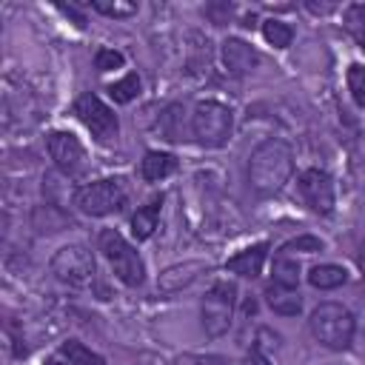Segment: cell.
<instances>
[{"instance_id":"obj_25","label":"cell","mask_w":365,"mask_h":365,"mask_svg":"<svg viewBox=\"0 0 365 365\" xmlns=\"http://www.w3.org/2000/svg\"><path fill=\"white\" fill-rule=\"evenodd\" d=\"M94 66L97 71H111V68H120L123 66V54L114 51V48H100L97 57H94Z\"/></svg>"},{"instance_id":"obj_20","label":"cell","mask_w":365,"mask_h":365,"mask_svg":"<svg viewBox=\"0 0 365 365\" xmlns=\"http://www.w3.org/2000/svg\"><path fill=\"white\" fill-rule=\"evenodd\" d=\"M345 29L365 48V3H354L345 9Z\"/></svg>"},{"instance_id":"obj_13","label":"cell","mask_w":365,"mask_h":365,"mask_svg":"<svg viewBox=\"0 0 365 365\" xmlns=\"http://www.w3.org/2000/svg\"><path fill=\"white\" fill-rule=\"evenodd\" d=\"M265 251H268V245H265V242H259V245H251V248L240 251L237 257H231V259H228V271H234V274H240V277H251V279H254V277L262 271Z\"/></svg>"},{"instance_id":"obj_5","label":"cell","mask_w":365,"mask_h":365,"mask_svg":"<svg viewBox=\"0 0 365 365\" xmlns=\"http://www.w3.org/2000/svg\"><path fill=\"white\" fill-rule=\"evenodd\" d=\"M100 251H103V257L108 259V265L114 268V274H117V279L120 282H125V285H140L143 282V259L137 257V251L120 237V231H114V228H106V231H100Z\"/></svg>"},{"instance_id":"obj_14","label":"cell","mask_w":365,"mask_h":365,"mask_svg":"<svg viewBox=\"0 0 365 365\" xmlns=\"http://www.w3.org/2000/svg\"><path fill=\"white\" fill-rule=\"evenodd\" d=\"M265 299H268V305H271L277 314H282V317H297L299 308H302L299 294H297L294 288H282V285H277V282L265 291Z\"/></svg>"},{"instance_id":"obj_30","label":"cell","mask_w":365,"mask_h":365,"mask_svg":"<svg viewBox=\"0 0 365 365\" xmlns=\"http://www.w3.org/2000/svg\"><path fill=\"white\" fill-rule=\"evenodd\" d=\"M48 365H71V362H60V359H51Z\"/></svg>"},{"instance_id":"obj_18","label":"cell","mask_w":365,"mask_h":365,"mask_svg":"<svg viewBox=\"0 0 365 365\" xmlns=\"http://www.w3.org/2000/svg\"><path fill=\"white\" fill-rule=\"evenodd\" d=\"M60 356H66V362H71V365H106V359H103L100 354L88 351V348H86L83 342H77V339L63 342V345H60Z\"/></svg>"},{"instance_id":"obj_7","label":"cell","mask_w":365,"mask_h":365,"mask_svg":"<svg viewBox=\"0 0 365 365\" xmlns=\"http://www.w3.org/2000/svg\"><path fill=\"white\" fill-rule=\"evenodd\" d=\"M237 288L231 282H217L205 297H202V328L208 336H220L231 328L234 317V297Z\"/></svg>"},{"instance_id":"obj_4","label":"cell","mask_w":365,"mask_h":365,"mask_svg":"<svg viewBox=\"0 0 365 365\" xmlns=\"http://www.w3.org/2000/svg\"><path fill=\"white\" fill-rule=\"evenodd\" d=\"M125 200H128V191H125L123 180H97V182L77 188V194H74V205L91 217H106V214L123 211Z\"/></svg>"},{"instance_id":"obj_8","label":"cell","mask_w":365,"mask_h":365,"mask_svg":"<svg viewBox=\"0 0 365 365\" xmlns=\"http://www.w3.org/2000/svg\"><path fill=\"white\" fill-rule=\"evenodd\" d=\"M74 114L83 120V125L100 140V143H108L117 137L120 131V123H117V114L97 97V94H83L77 103H74Z\"/></svg>"},{"instance_id":"obj_11","label":"cell","mask_w":365,"mask_h":365,"mask_svg":"<svg viewBox=\"0 0 365 365\" xmlns=\"http://www.w3.org/2000/svg\"><path fill=\"white\" fill-rule=\"evenodd\" d=\"M202 271H208V262L202 259H188V262H177L171 268H165L157 279V288L163 294H174V291H182L185 285H191Z\"/></svg>"},{"instance_id":"obj_28","label":"cell","mask_w":365,"mask_h":365,"mask_svg":"<svg viewBox=\"0 0 365 365\" xmlns=\"http://www.w3.org/2000/svg\"><path fill=\"white\" fill-rule=\"evenodd\" d=\"M305 6H308L314 14H328V11H334V9H336L334 3H314V0H308Z\"/></svg>"},{"instance_id":"obj_19","label":"cell","mask_w":365,"mask_h":365,"mask_svg":"<svg viewBox=\"0 0 365 365\" xmlns=\"http://www.w3.org/2000/svg\"><path fill=\"white\" fill-rule=\"evenodd\" d=\"M271 274H274V282L282 285V288H294L299 282V265L294 259H288V257H277Z\"/></svg>"},{"instance_id":"obj_3","label":"cell","mask_w":365,"mask_h":365,"mask_svg":"<svg viewBox=\"0 0 365 365\" xmlns=\"http://www.w3.org/2000/svg\"><path fill=\"white\" fill-rule=\"evenodd\" d=\"M231 125H234V117H231V108L217 103V100H205L194 108V117H191V128H194V137L200 145L205 148H220L225 145L228 134H231Z\"/></svg>"},{"instance_id":"obj_10","label":"cell","mask_w":365,"mask_h":365,"mask_svg":"<svg viewBox=\"0 0 365 365\" xmlns=\"http://www.w3.org/2000/svg\"><path fill=\"white\" fill-rule=\"evenodd\" d=\"M299 194L311 205V211H317L322 217L334 211V182H331V177L325 171H319V168L302 171V177H299Z\"/></svg>"},{"instance_id":"obj_21","label":"cell","mask_w":365,"mask_h":365,"mask_svg":"<svg viewBox=\"0 0 365 365\" xmlns=\"http://www.w3.org/2000/svg\"><path fill=\"white\" fill-rule=\"evenodd\" d=\"M262 34H265V40H268L271 46H277V48L291 46V37H294L291 26L282 23V20H265V23H262Z\"/></svg>"},{"instance_id":"obj_24","label":"cell","mask_w":365,"mask_h":365,"mask_svg":"<svg viewBox=\"0 0 365 365\" xmlns=\"http://www.w3.org/2000/svg\"><path fill=\"white\" fill-rule=\"evenodd\" d=\"M348 88H351L354 100L365 108V66H351L348 68Z\"/></svg>"},{"instance_id":"obj_15","label":"cell","mask_w":365,"mask_h":365,"mask_svg":"<svg viewBox=\"0 0 365 365\" xmlns=\"http://www.w3.org/2000/svg\"><path fill=\"white\" fill-rule=\"evenodd\" d=\"M174 168H177V160L171 154H163V151H148L143 160V177L148 182H157V180L174 174Z\"/></svg>"},{"instance_id":"obj_26","label":"cell","mask_w":365,"mask_h":365,"mask_svg":"<svg viewBox=\"0 0 365 365\" xmlns=\"http://www.w3.org/2000/svg\"><path fill=\"white\" fill-rule=\"evenodd\" d=\"M282 251H322V240H317V237H297V240L285 242Z\"/></svg>"},{"instance_id":"obj_22","label":"cell","mask_w":365,"mask_h":365,"mask_svg":"<svg viewBox=\"0 0 365 365\" xmlns=\"http://www.w3.org/2000/svg\"><path fill=\"white\" fill-rule=\"evenodd\" d=\"M108 91H111L114 103H128V100H134V97H137V91H140V80H137V74H125L123 80L111 83V86H108Z\"/></svg>"},{"instance_id":"obj_2","label":"cell","mask_w":365,"mask_h":365,"mask_svg":"<svg viewBox=\"0 0 365 365\" xmlns=\"http://www.w3.org/2000/svg\"><path fill=\"white\" fill-rule=\"evenodd\" d=\"M308 325H311V334L317 336V342H322L325 348H334V351L348 348L351 339H354V328H356L354 314L339 302L317 305Z\"/></svg>"},{"instance_id":"obj_9","label":"cell","mask_w":365,"mask_h":365,"mask_svg":"<svg viewBox=\"0 0 365 365\" xmlns=\"http://www.w3.org/2000/svg\"><path fill=\"white\" fill-rule=\"evenodd\" d=\"M48 154L54 165L66 174H80L86 168V148L71 131H51L48 134Z\"/></svg>"},{"instance_id":"obj_1","label":"cell","mask_w":365,"mask_h":365,"mask_svg":"<svg viewBox=\"0 0 365 365\" xmlns=\"http://www.w3.org/2000/svg\"><path fill=\"white\" fill-rule=\"evenodd\" d=\"M294 171V154L291 145L282 140H265L262 145L254 148L251 163H248V180L259 194H274L279 191Z\"/></svg>"},{"instance_id":"obj_27","label":"cell","mask_w":365,"mask_h":365,"mask_svg":"<svg viewBox=\"0 0 365 365\" xmlns=\"http://www.w3.org/2000/svg\"><path fill=\"white\" fill-rule=\"evenodd\" d=\"M242 365H268V359L262 356V351H259V348H251V351L245 354Z\"/></svg>"},{"instance_id":"obj_23","label":"cell","mask_w":365,"mask_h":365,"mask_svg":"<svg viewBox=\"0 0 365 365\" xmlns=\"http://www.w3.org/2000/svg\"><path fill=\"white\" fill-rule=\"evenodd\" d=\"M91 6L108 17H131L137 14V3H123V0H91Z\"/></svg>"},{"instance_id":"obj_6","label":"cell","mask_w":365,"mask_h":365,"mask_svg":"<svg viewBox=\"0 0 365 365\" xmlns=\"http://www.w3.org/2000/svg\"><path fill=\"white\" fill-rule=\"evenodd\" d=\"M51 271L60 282H68L74 288H83L94 279V257L83 245H63L51 257Z\"/></svg>"},{"instance_id":"obj_16","label":"cell","mask_w":365,"mask_h":365,"mask_svg":"<svg viewBox=\"0 0 365 365\" xmlns=\"http://www.w3.org/2000/svg\"><path fill=\"white\" fill-rule=\"evenodd\" d=\"M308 279H311L314 288L328 291V288H339V285L348 279V271L339 268V265H331V262H328V265H314L311 274H308Z\"/></svg>"},{"instance_id":"obj_12","label":"cell","mask_w":365,"mask_h":365,"mask_svg":"<svg viewBox=\"0 0 365 365\" xmlns=\"http://www.w3.org/2000/svg\"><path fill=\"white\" fill-rule=\"evenodd\" d=\"M222 63L228 71L234 74H245L251 71L257 63H259V54L245 43V40H237V37H228L222 43Z\"/></svg>"},{"instance_id":"obj_17","label":"cell","mask_w":365,"mask_h":365,"mask_svg":"<svg viewBox=\"0 0 365 365\" xmlns=\"http://www.w3.org/2000/svg\"><path fill=\"white\" fill-rule=\"evenodd\" d=\"M157 214H160V202H157V200L148 202V205H143V208H137V214L131 217V231H134L137 240H148V237L154 234V228H157Z\"/></svg>"},{"instance_id":"obj_29","label":"cell","mask_w":365,"mask_h":365,"mask_svg":"<svg viewBox=\"0 0 365 365\" xmlns=\"http://www.w3.org/2000/svg\"><path fill=\"white\" fill-rule=\"evenodd\" d=\"M359 271L365 274V242L359 245Z\"/></svg>"}]
</instances>
